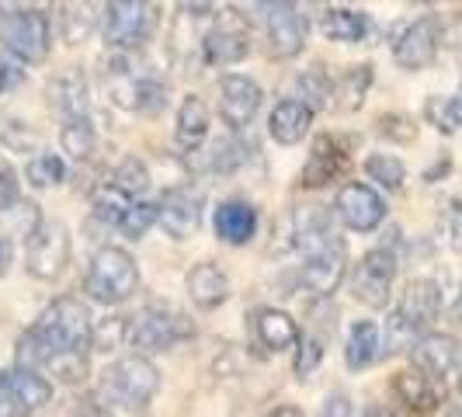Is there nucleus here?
<instances>
[{
  "label": "nucleus",
  "mask_w": 462,
  "mask_h": 417,
  "mask_svg": "<svg viewBox=\"0 0 462 417\" xmlns=\"http://www.w3.org/2000/svg\"><path fill=\"white\" fill-rule=\"evenodd\" d=\"M32 330H35V338L42 345V355H46L49 362L60 351H88L94 324L84 302L73 300V296H60L52 306H46V313L39 317V324L32 327Z\"/></svg>",
  "instance_id": "nucleus-1"
},
{
  "label": "nucleus",
  "mask_w": 462,
  "mask_h": 417,
  "mask_svg": "<svg viewBox=\"0 0 462 417\" xmlns=\"http://www.w3.org/2000/svg\"><path fill=\"white\" fill-rule=\"evenodd\" d=\"M157 390H161V372L143 355L118 358L116 366L105 372V379H101L105 403L122 407L129 414H146V407H150V400H153Z\"/></svg>",
  "instance_id": "nucleus-2"
},
{
  "label": "nucleus",
  "mask_w": 462,
  "mask_h": 417,
  "mask_svg": "<svg viewBox=\"0 0 462 417\" xmlns=\"http://www.w3.org/2000/svg\"><path fill=\"white\" fill-rule=\"evenodd\" d=\"M139 285V268L129 251L122 247H101L97 255L91 257V268H88V296L94 302H105V306H118L125 302Z\"/></svg>",
  "instance_id": "nucleus-3"
},
{
  "label": "nucleus",
  "mask_w": 462,
  "mask_h": 417,
  "mask_svg": "<svg viewBox=\"0 0 462 417\" xmlns=\"http://www.w3.org/2000/svg\"><path fill=\"white\" fill-rule=\"evenodd\" d=\"M161 24V7L153 0H108L105 7V42L116 49H143Z\"/></svg>",
  "instance_id": "nucleus-4"
},
{
  "label": "nucleus",
  "mask_w": 462,
  "mask_h": 417,
  "mask_svg": "<svg viewBox=\"0 0 462 417\" xmlns=\"http://www.w3.org/2000/svg\"><path fill=\"white\" fill-rule=\"evenodd\" d=\"M0 42L22 63H42L52 46V24L42 11H7L0 14Z\"/></svg>",
  "instance_id": "nucleus-5"
},
{
  "label": "nucleus",
  "mask_w": 462,
  "mask_h": 417,
  "mask_svg": "<svg viewBox=\"0 0 462 417\" xmlns=\"http://www.w3.org/2000/svg\"><path fill=\"white\" fill-rule=\"evenodd\" d=\"M69 261V233L60 219L39 223L28 236V272L35 278H56Z\"/></svg>",
  "instance_id": "nucleus-6"
},
{
  "label": "nucleus",
  "mask_w": 462,
  "mask_h": 417,
  "mask_svg": "<svg viewBox=\"0 0 462 417\" xmlns=\"http://www.w3.org/2000/svg\"><path fill=\"white\" fill-rule=\"evenodd\" d=\"M206 60L212 67H230L240 63L251 52V32H247V18L240 11H219V18L212 24V32L206 35Z\"/></svg>",
  "instance_id": "nucleus-7"
},
{
  "label": "nucleus",
  "mask_w": 462,
  "mask_h": 417,
  "mask_svg": "<svg viewBox=\"0 0 462 417\" xmlns=\"http://www.w3.org/2000/svg\"><path fill=\"white\" fill-rule=\"evenodd\" d=\"M191 334H195V327L188 324L181 313H167V310H146L136 324L129 327V341L139 351H167Z\"/></svg>",
  "instance_id": "nucleus-8"
},
{
  "label": "nucleus",
  "mask_w": 462,
  "mask_h": 417,
  "mask_svg": "<svg viewBox=\"0 0 462 417\" xmlns=\"http://www.w3.org/2000/svg\"><path fill=\"white\" fill-rule=\"evenodd\" d=\"M396 278V257L386 247H375L369 255L358 261V272H355V300H362L372 310H383L390 302V289H393Z\"/></svg>",
  "instance_id": "nucleus-9"
},
{
  "label": "nucleus",
  "mask_w": 462,
  "mask_h": 417,
  "mask_svg": "<svg viewBox=\"0 0 462 417\" xmlns=\"http://www.w3.org/2000/svg\"><path fill=\"white\" fill-rule=\"evenodd\" d=\"M257 108H261V88L251 77H240V73L223 77V84H219V116L230 129L251 125Z\"/></svg>",
  "instance_id": "nucleus-10"
},
{
  "label": "nucleus",
  "mask_w": 462,
  "mask_h": 417,
  "mask_svg": "<svg viewBox=\"0 0 462 417\" xmlns=\"http://www.w3.org/2000/svg\"><path fill=\"white\" fill-rule=\"evenodd\" d=\"M337 216H341V223H345L347 230L355 233H369L375 230L379 223H383V216H386V202L372 191L369 185H345L341 188V195H337Z\"/></svg>",
  "instance_id": "nucleus-11"
},
{
  "label": "nucleus",
  "mask_w": 462,
  "mask_h": 417,
  "mask_svg": "<svg viewBox=\"0 0 462 417\" xmlns=\"http://www.w3.org/2000/svg\"><path fill=\"white\" fill-rule=\"evenodd\" d=\"M439 22L435 18H420L414 22L400 39H396L393 46V56L396 63L403 70H424L435 63V56H439Z\"/></svg>",
  "instance_id": "nucleus-12"
},
{
  "label": "nucleus",
  "mask_w": 462,
  "mask_h": 417,
  "mask_svg": "<svg viewBox=\"0 0 462 417\" xmlns=\"http://www.w3.org/2000/svg\"><path fill=\"white\" fill-rule=\"evenodd\" d=\"M347 167V143L337 136H320L313 143V153H310V161L302 167V178L300 185L302 188H320V185H330V181H337L341 174H345Z\"/></svg>",
  "instance_id": "nucleus-13"
},
{
  "label": "nucleus",
  "mask_w": 462,
  "mask_h": 417,
  "mask_svg": "<svg viewBox=\"0 0 462 417\" xmlns=\"http://www.w3.org/2000/svg\"><path fill=\"white\" fill-rule=\"evenodd\" d=\"M268 14V49L275 60H292L302 46H306V14L296 11V4L289 7H275V11H264Z\"/></svg>",
  "instance_id": "nucleus-14"
},
{
  "label": "nucleus",
  "mask_w": 462,
  "mask_h": 417,
  "mask_svg": "<svg viewBox=\"0 0 462 417\" xmlns=\"http://www.w3.org/2000/svg\"><path fill=\"white\" fill-rule=\"evenodd\" d=\"M202 223V199L191 195L188 188H171L161 199V227L174 240H185Z\"/></svg>",
  "instance_id": "nucleus-15"
},
{
  "label": "nucleus",
  "mask_w": 462,
  "mask_h": 417,
  "mask_svg": "<svg viewBox=\"0 0 462 417\" xmlns=\"http://www.w3.org/2000/svg\"><path fill=\"white\" fill-rule=\"evenodd\" d=\"M396 313L414 327V330L431 327L441 313V289L431 278H414V282L403 289V300H400V310H396Z\"/></svg>",
  "instance_id": "nucleus-16"
},
{
  "label": "nucleus",
  "mask_w": 462,
  "mask_h": 417,
  "mask_svg": "<svg viewBox=\"0 0 462 417\" xmlns=\"http://www.w3.org/2000/svg\"><path fill=\"white\" fill-rule=\"evenodd\" d=\"M393 394L400 396V403H403L407 411H414V414H431V411L441 403L439 379L428 375V372H420V369L400 372V375L393 379Z\"/></svg>",
  "instance_id": "nucleus-17"
},
{
  "label": "nucleus",
  "mask_w": 462,
  "mask_h": 417,
  "mask_svg": "<svg viewBox=\"0 0 462 417\" xmlns=\"http://www.w3.org/2000/svg\"><path fill=\"white\" fill-rule=\"evenodd\" d=\"M257 233V208L251 202H240V199H230L216 208V236L230 247H240L247 240H254Z\"/></svg>",
  "instance_id": "nucleus-18"
},
{
  "label": "nucleus",
  "mask_w": 462,
  "mask_h": 417,
  "mask_svg": "<svg viewBox=\"0 0 462 417\" xmlns=\"http://www.w3.org/2000/svg\"><path fill=\"white\" fill-rule=\"evenodd\" d=\"M411 358H414V366L420 372L441 379L445 372L459 362V345H456V338H448V334H424V338H417L414 348H411Z\"/></svg>",
  "instance_id": "nucleus-19"
},
{
  "label": "nucleus",
  "mask_w": 462,
  "mask_h": 417,
  "mask_svg": "<svg viewBox=\"0 0 462 417\" xmlns=\"http://www.w3.org/2000/svg\"><path fill=\"white\" fill-rule=\"evenodd\" d=\"M310 125H313V108H306L296 97L278 101L272 118H268V133H272V139L282 143V146H296V143L310 133Z\"/></svg>",
  "instance_id": "nucleus-20"
},
{
  "label": "nucleus",
  "mask_w": 462,
  "mask_h": 417,
  "mask_svg": "<svg viewBox=\"0 0 462 417\" xmlns=\"http://www.w3.org/2000/svg\"><path fill=\"white\" fill-rule=\"evenodd\" d=\"M153 77H136L133 73V63L125 56H118L108 63V73H105V84H108V94L118 108H129V112H139V101H143V91Z\"/></svg>",
  "instance_id": "nucleus-21"
},
{
  "label": "nucleus",
  "mask_w": 462,
  "mask_h": 417,
  "mask_svg": "<svg viewBox=\"0 0 462 417\" xmlns=\"http://www.w3.org/2000/svg\"><path fill=\"white\" fill-rule=\"evenodd\" d=\"M254 334L257 341L272 351H285V348H296L300 345V324L282 313V310H257L254 313Z\"/></svg>",
  "instance_id": "nucleus-22"
},
{
  "label": "nucleus",
  "mask_w": 462,
  "mask_h": 417,
  "mask_svg": "<svg viewBox=\"0 0 462 417\" xmlns=\"http://www.w3.org/2000/svg\"><path fill=\"white\" fill-rule=\"evenodd\" d=\"M188 296H191V302L199 310H216L219 302H226V296H230V282H226V275L216 264H199L188 275Z\"/></svg>",
  "instance_id": "nucleus-23"
},
{
  "label": "nucleus",
  "mask_w": 462,
  "mask_h": 417,
  "mask_svg": "<svg viewBox=\"0 0 462 417\" xmlns=\"http://www.w3.org/2000/svg\"><path fill=\"white\" fill-rule=\"evenodd\" d=\"M49 94H52V105H56L67 118L88 116V84H84L80 70L60 73V77L49 84Z\"/></svg>",
  "instance_id": "nucleus-24"
},
{
  "label": "nucleus",
  "mask_w": 462,
  "mask_h": 417,
  "mask_svg": "<svg viewBox=\"0 0 462 417\" xmlns=\"http://www.w3.org/2000/svg\"><path fill=\"white\" fill-rule=\"evenodd\" d=\"M383 355V341H379V327L372 320H358L347 334L345 362L347 369H369L372 362Z\"/></svg>",
  "instance_id": "nucleus-25"
},
{
  "label": "nucleus",
  "mask_w": 462,
  "mask_h": 417,
  "mask_svg": "<svg viewBox=\"0 0 462 417\" xmlns=\"http://www.w3.org/2000/svg\"><path fill=\"white\" fill-rule=\"evenodd\" d=\"M7 379H11V390H14V396H18V403H22L24 414L46 407L49 400H52V383H49L46 375H39V369H24V366H18L14 372H7Z\"/></svg>",
  "instance_id": "nucleus-26"
},
{
  "label": "nucleus",
  "mask_w": 462,
  "mask_h": 417,
  "mask_svg": "<svg viewBox=\"0 0 462 417\" xmlns=\"http://www.w3.org/2000/svg\"><path fill=\"white\" fill-rule=\"evenodd\" d=\"M208 133V108L202 97H185V105H181V112H178V129H174V136H178V146L181 150H199V143L206 139Z\"/></svg>",
  "instance_id": "nucleus-27"
},
{
  "label": "nucleus",
  "mask_w": 462,
  "mask_h": 417,
  "mask_svg": "<svg viewBox=\"0 0 462 417\" xmlns=\"http://www.w3.org/2000/svg\"><path fill=\"white\" fill-rule=\"evenodd\" d=\"M320 32H324L330 42H362L369 35V18L362 11H327L324 22H320Z\"/></svg>",
  "instance_id": "nucleus-28"
},
{
  "label": "nucleus",
  "mask_w": 462,
  "mask_h": 417,
  "mask_svg": "<svg viewBox=\"0 0 462 417\" xmlns=\"http://www.w3.org/2000/svg\"><path fill=\"white\" fill-rule=\"evenodd\" d=\"M372 88V67H351L341 77V84L334 88V105L341 108V112H355V108H362V101H365V94Z\"/></svg>",
  "instance_id": "nucleus-29"
},
{
  "label": "nucleus",
  "mask_w": 462,
  "mask_h": 417,
  "mask_svg": "<svg viewBox=\"0 0 462 417\" xmlns=\"http://www.w3.org/2000/svg\"><path fill=\"white\" fill-rule=\"evenodd\" d=\"M60 28H63V39H67L69 46L84 42L88 32L94 28V14L91 7H88V0H67L60 7Z\"/></svg>",
  "instance_id": "nucleus-30"
},
{
  "label": "nucleus",
  "mask_w": 462,
  "mask_h": 417,
  "mask_svg": "<svg viewBox=\"0 0 462 417\" xmlns=\"http://www.w3.org/2000/svg\"><path fill=\"white\" fill-rule=\"evenodd\" d=\"M296 91H300L296 101H302L313 112H320V108H327L334 101V84H330V77H327L324 70H306L296 80Z\"/></svg>",
  "instance_id": "nucleus-31"
},
{
  "label": "nucleus",
  "mask_w": 462,
  "mask_h": 417,
  "mask_svg": "<svg viewBox=\"0 0 462 417\" xmlns=\"http://www.w3.org/2000/svg\"><path fill=\"white\" fill-rule=\"evenodd\" d=\"M60 143H63V153H69L73 161H88L94 153V129L88 118H67L63 133H60Z\"/></svg>",
  "instance_id": "nucleus-32"
},
{
  "label": "nucleus",
  "mask_w": 462,
  "mask_h": 417,
  "mask_svg": "<svg viewBox=\"0 0 462 417\" xmlns=\"http://www.w3.org/2000/svg\"><path fill=\"white\" fill-rule=\"evenodd\" d=\"M91 206H94V216H97V219H105V223L118 227L122 216H125V208L133 206V199H129L122 188H116L112 181H108V185H101L97 191H94Z\"/></svg>",
  "instance_id": "nucleus-33"
},
{
  "label": "nucleus",
  "mask_w": 462,
  "mask_h": 417,
  "mask_svg": "<svg viewBox=\"0 0 462 417\" xmlns=\"http://www.w3.org/2000/svg\"><path fill=\"white\" fill-rule=\"evenodd\" d=\"M112 185L122 188L129 199H136V195H143V191L150 188V171H146V163L136 161V157H125V161L116 167V174H112Z\"/></svg>",
  "instance_id": "nucleus-34"
},
{
  "label": "nucleus",
  "mask_w": 462,
  "mask_h": 417,
  "mask_svg": "<svg viewBox=\"0 0 462 417\" xmlns=\"http://www.w3.org/2000/svg\"><path fill=\"white\" fill-rule=\"evenodd\" d=\"M244 153H247V146L240 143V139H219L212 150L206 153V171H219V174H230L236 171L240 163H244Z\"/></svg>",
  "instance_id": "nucleus-35"
},
{
  "label": "nucleus",
  "mask_w": 462,
  "mask_h": 417,
  "mask_svg": "<svg viewBox=\"0 0 462 417\" xmlns=\"http://www.w3.org/2000/svg\"><path fill=\"white\" fill-rule=\"evenodd\" d=\"M428 118L439 125L441 133H456V129H462V84L459 91L452 94V97H431L428 101Z\"/></svg>",
  "instance_id": "nucleus-36"
},
{
  "label": "nucleus",
  "mask_w": 462,
  "mask_h": 417,
  "mask_svg": "<svg viewBox=\"0 0 462 417\" xmlns=\"http://www.w3.org/2000/svg\"><path fill=\"white\" fill-rule=\"evenodd\" d=\"M365 174H369L372 181H379L383 188L396 191V188L403 185V178H407V167L396 157H390V153H372L369 161H365Z\"/></svg>",
  "instance_id": "nucleus-37"
},
{
  "label": "nucleus",
  "mask_w": 462,
  "mask_h": 417,
  "mask_svg": "<svg viewBox=\"0 0 462 417\" xmlns=\"http://www.w3.org/2000/svg\"><path fill=\"white\" fill-rule=\"evenodd\" d=\"M63 174H67V167H63V161H60L56 153H39V157H32L28 167H24V178H28L35 188L60 185Z\"/></svg>",
  "instance_id": "nucleus-38"
},
{
  "label": "nucleus",
  "mask_w": 462,
  "mask_h": 417,
  "mask_svg": "<svg viewBox=\"0 0 462 417\" xmlns=\"http://www.w3.org/2000/svg\"><path fill=\"white\" fill-rule=\"evenodd\" d=\"M46 369H52V375H60L69 386H77L88 379V351H60L49 358Z\"/></svg>",
  "instance_id": "nucleus-39"
},
{
  "label": "nucleus",
  "mask_w": 462,
  "mask_h": 417,
  "mask_svg": "<svg viewBox=\"0 0 462 417\" xmlns=\"http://www.w3.org/2000/svg\"><path fill=\"white\" fill-rule=\"evenodd\" d=\"M153 223H161V206H153V202H136V206L125 208V216H122L118 230L125 233L129 240H139V236L150 230Z\"/></svg>",
  "instance_id": "nucleus-40"
},
{
  "label": "nucleus",
  "mask_w": 462,
  "mask_h": 417,
  "mask_svg": "<svg viewBox=\"0 0 462 417\" xmlns=\"http://www.w3.org/2000/svg\"><path fill=\"white\" fill-rule=\"evenodd\" d=\"M129 327H133V324H129L125 317H108L105 324L91 330V348L105 351V355H108V351H118V348H122V341L129 338Z\"/></svg>",
  "instance_id": "nucleus-41"
},
{
  "label": "nucleus",
  "mask_w": 462,
  "mask_h": 417,
  "mask_svg": "<svg viewBox=\"0 0 462 417\" xmlns=\"http://www.w3.org/2000/svg\"><path fill=\"white\" fill-rule=\"evenodd\" d=\"M417 341V330L400 313L390 317V324H386V341H383V351L386 355H393V351H407V348H414Z\"/></svg>",
  "instance_id": "nucleus-42"
},
{
  "label": "nucleus",
  "mask_w": 462,
  "mask_h": 417,
  "mask_svg": "<svg viewBox=\"0 0 462 417\" xmlns=\"http://www.w3.org/2000/svg\"><path fill=\"white\" fill-rule=\"evenodd\" d=\"M22 202V185H18V171L11 167L7 157H0V216L7 208H14Z\"/></svg>",
  "instance_id": "nucleus-43"
},
{
  "label": "nucleus",
  "mask_w": 462,
  "mask_h": 417,
  "mask_svg": "<svg viewBox=\"0 0 462 417\" xmlns=\"http://www.w3.org/2000/svg\"><path fill=\"white\" fill-rule=\"evenodd\" d=\"M320 358H324V345H320V338H306L302 348L296 351V366H292V369H296L300 379H306L310 372L320 366Z\"/></svg>",
  "instance_id": "nucleus-44"
},
{
  "label": "nucleus",
  "mask_w": 462,
  "mask_h": 417,
  "mask_svg": "<svg viewBox=\"0 0 462 417\" xmlns=\"http://www.w3.org/2000/svg\"><path fill=\"white\" fill-rule=\"evenodd\" d=\"M379 133L386 139H396V143H414L417 125L407 116H383L379 118Z\"/></svg>",
  "instance_id": "nucleus-45"
},
{
  "label": "nucleus",
  "mask_w": 462,
  "mask_h": 417,
  "mask_svg": "<svg viewBox=\"0 0 462 417\" xmlns=\"http://www.w3.org/2000/svg\"><path fill=\"white\" fill-rule=\"evenodd\" d=\"M0 136H4V143H7L11 150H28V146H35V133L24 129L22 122H14V118H7V122L0 125Z\"/></svg>",
  "instance_id": "nucleus-46"
},
{
  "label": "nucleus",
  "mask_w": 462,
  "mask_h": 417,
  "mask_svg": "<svg viewBox=\"0 0 462 417\" xmlns=\"http://www.w3.org/2000/svg\"><path fill=\"white\" fill-rule=\"evenodd\" d=\"M22 80H24L22 60H7V56H0V94L14 91Z\"/></svg>",
  "instance_id": "nucleus-47"
},
{
  "label": "nucleus",
  "mask_w": 462,
  "mask_h": 417,
  "mask_svg": "<svg viewBox=\"0 0 462 417\" xmlns=\"http://www.w3.org/2000/svg\"><path fill=\"white\" fill-rule=\"evenodd\" d=\"M0 417H24L22 403H18V396L11 390L7 372H0Z\"/></svg>",
  "instance_id": "nucleus-48"
},
{
  "label": "nucleus",
  "mask_w": 462,
  "mask_h": 417,
  "mask_svg": "<svg viewBox=\"0 0 462 417\" xmlns=\"http://www.w3.org/2000/svg\"><path fill=\"white\" fill-rule=\"evenodd\" d=\"M317 417H355V407H351V400L345 394H334L324 400V407H320Z\"/></svg>",
  "instance_id": "nucleus-49"
},
{
  "label": "nucleus",
  "mask_w": 462,
  "mask_h": 417,
  "mask_svg": "<svg viewBox=\"0 0 462 417\" xmlns=\"http://www.w3.org/2000/svg\"><path fill=\"white\" fill-rule=\"evenodd\" d=\"M212 4L216 0H178V7H181L185 18H206L208 11H212Z\"/></svg>",
  "instance_id": "nucleus-50"
},
{
  "label": "nucleus",
  "mask_w": 462,
  "mask_h": 417,
  "mask_svg": "<svg viewBox=\"0 0 462 417\" xmlns=\"http://www.w3.org/2000/svg\"><path fill=\"white\" fill-rule=\"evenodd\" d=\"M448 236H452V247L462 251V199L452 206V219H448Z\"/></svg>",
  "instance_id": "nucleus-51"
},
{
  "label": "nucleus",
  "mask_w": 462,
  "mask_h": 417,
  "mask_svg": "<svg viewBox=\"0 0 462 417\" xmlns=\"http://www.w3.org/2000/svg\"><path fill=\"white\" fill-rule=\"evenodd\" d=\"M0 7H4V14L7 11H28V7H35V0H0Z\"/></svg>",
  "instance_id": "nucleus-52"
},
{
  "label": "nucleus",
  "mask_w": 462,
  "mask_h": 417,
  "mask_svg": "<svg viewBox=\"0 0 462 417\" xmlns=\"http://www.w3.org/2000/svg\"><path fill=\"white\" fill-rule=\"evenodd\" d=\"M7 264H11V244L0 236V275L7 272Z\"/></svg>",
  "instance_id": "nucleus-53"
},
{
  "label": "nucleus",
  "mask_w": 462,
  "mask_h": 417,
  "mask_svg": "<svg viewBox=\"0 0 462 417\" xmlns=\"http://www.w3.org/2000/svg\"><path fill=\"white\" fill-rule=\"evenodd\" d=\"M272 417H302V411H300V407H289V403H285V407H278Z\"/></svg>",
  "instance_id": "nucleus-54"
},
{
  "label": "nucleus",
  "mask_w": 462,
  "mask_h": 417,
  "mask_svg": "<svg viewBox=\"0 0 462 417\" xmlns=\"http://www.w3.org/2000/svg\"><path fill=\"white\" fill-rule=\"evenodd\" d=\"M365 417H393V414H390L386 407H369V411H365Z\"/></svg>",
  "instance_id": "nucleus-55"
},
{
  "label": "nucleus",
  "mask_w": 462,
  "mask_h": 417,
  "mask_svg": "<svg viewBox=\"0 0 462 417\" xmlns=\"http://www.w3.org/2000/svg\"><path fill=\"white\" fill-rule=\"evenodd\" d=\"M456 372H459V390H462V351H459V362H456Z\"/></svg>",
  "instance_id": "nucleus-56"
},
{
  "label": "nucleus",
  "mask_w": 462,
  "mask_h": 417,
  "mask_svg": "<svg viewBox=\"0 0 462 417\" xmlns=\"http://www.w3.org/2000/svg\"><path fill=\"white\" fill-rule=\"evenodd\" d=\"M88 417H112V414H108V411H91Z\"/></svg>",
  "instance_id": "nucleus-57"
},
{
  "label": "nucleus",
  "mask_w": 462,
  "mask_h": 417,
  "mask_svg": "<svg viewBox=\"0 0 462 417\" xmlns=\"http://www.w3.org/2000/svg\"><path fill=\"white\" fill-rule=\"evenodd\" d=\"M448 417H462V403H459V407H456V411H452Z\"/></svg>",
  "instance_id": "nucleus-58"
},
{
  "label": "nucleus",
  "mask_w": 462,
  "mask_h": 417,
  "mask_svg": "<svg viewBox=\"0 0 462 417\" xmlns=\"http://www.w3.org/2000/svg\"><path fill=\"white\" fill-rule=\"evenodd\" d=\"M459 306H462V296H459Z\"/></svg>",
  "instance_id": "nucleus-59"
}]
</instances>
